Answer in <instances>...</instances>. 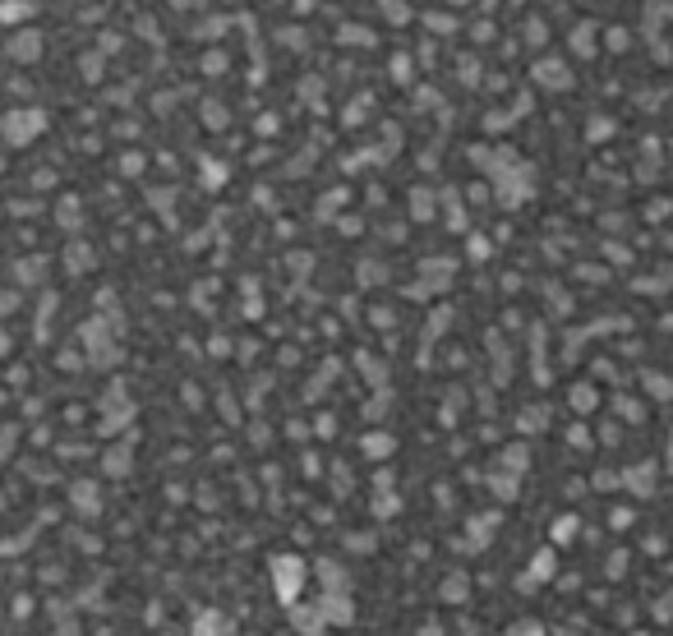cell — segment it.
Here are the masks:
<instances>
[{
  "mask_svg": "<svg viewBox=\"0 0 673 636\" xmlns=\"http://www.w3.org/2000/svg\"><path fill=\"white\" fill-rule=\"evenodd\" d=\"M28 613H32V600H28V595H19V600H14V618H28Z\"/></svg>",
  "mask_w": 673,
  "mask_h": 636,
  "instance_id": "12",
  "label": "cell"
},
{
  "mask_svg": "<svg viewBox=\"0 0 673 636\" xmlns=\"http://www.w3.org/2000/svg\"><path fill=\"white\" fill-rule=\"evenodd\" d=\"M305 581H309L305 558H295V553L273 558V586H277V600H281V604H295L300 591H305Z\"/></svg>",
  "mask_w": 673,
  "mask_h": 636,
  "instance_id": "1",
  "label": "cell"
},
{
  "mask_svg": "<svg viewBox=\"0 0 673 636\" xmlns=\"http://www.w3.org/2000/svg\"><path fill=\"white\" fill-rule=\"evenodd\" d=\"M70 502H74V507H78L83 516H92L97 507H102V502H97V485H88V480H78V485L70 489Z\"/></svg>",
  "mask_w": 673,
  "mask_h": 636,
  "instance_id": "6",
  "label": "cell"
},
{
  "mask_svg": "<svg viewBox=\"0 0 673 636\" xmlns=\"http://www.w3.org/2000/svg\"><path fill=\"white\" fill-rule=\"evenodd\" d=\"M641 636H645V632H641Z\"/></svg>",
  "mask_w": 673,
  "mask_h": 636,
  "instance_id": "15",
  "label": "cell"
},
{
  "mask_svg": "<svg viewBox=\"0 0 673 636\" xmlns=\"http://www.w3.org/2000/svg\"><path fill=\"white\" fill-rule=\"evenodd\" d=\"M346 544H351L355 553H369V549L378 544V540H374V535H346Z\"/></svg>",
  "mask_w": 673,
  "mask_h": 636,
  "instance_id": "10",
  "label": "cell"
},
{
  "mask_svg": "<svg viewBox=\"0 0 673 636\" xmlns=\"http://www.w3.org/2000/svg\"><path fill=\"white\" fill-rule=\"evenodd\" d=\"M314 572H319L323 591H346V586H351V576H346V567H341V562H328V558H319V562H314Z\"/></svg>",
  "mask_w": 673,
  "mask_h": 636,
  "instance_id": "5",
  "label": "cell"
},
{
  "mask_svg": "<svg viewBox=\"0 0 673 636\" xmlns=\"http://www.w3.org/2000/svg\"><path fill=\"white\" fill-rule=\"evenodd\" d=\"M507 636H544V622L526 618V622H517V627H507Z\"/></svg>",
  "mask_w": 673,
  "mask_h": 636,
  "instance_id": "9",
  "label": "cell"
},
{
  "mask_svg": "<svg viewBox=\"0 0 673 636\" xmlns=\"http://www.w3.org/2000/svg\"><path fill=\"white\" fill-rule=\"evenodd\" d=\"M286 608H291V622H295V627H300L305 636H319L323 627H328V622H323V608H319V604H300V600H295V604H286Z\"/></svg>",
  "mask_w": 673,
  "mask_h": 636,
  "instance_id": "3",
  "label": "cell"
},
{
  "mask_svg": "<svg viewBox=\"0 0 673 636\" xmlns=\"http://www.w3.org/2000/svg\"><path fill=\"white\" fill-rule=\"evenodd\" d=\"M162 636H175V632H162Z\"/></svg>",
  "mask_w": 673,
  "mask_h": 636,
  "instance_id": "14",
  "label": "cell"
},
{
  "mask_svg": "<svg viewBox=\"0 0 673 636\" xmlns=\"http://www.w3.org/2000/svg\"><path fill=\"white\" fill-rule=\"evenodd\" d=\"M415 636H447V627H438V622H425V627H420Z\"/></svg>",
  "mask_w": 673,
  "mask_h": 636,
  "instance_id": "13",
  "label": "cell"
},
{
  "mask_svg": "<svg viewBox=\"0 0 673 636\" xmlns=\"http://www.w3.org/2000/svg\"><path fill=\"white\" fill-rule=\"evenodd\" d=\"M102 466H107V475H125V470H129V447H111V452L102 456Z\"/></svg>",
  "mask_w": 673,
  "mask_h": 636,
  "instance_id": "8",
  "label": "cell"
},
{
  "mask_svg": "<svg viewBox=\"0 0 673 636\" xmlns=\"http://www.w3.org/2000/svg\"><path fill=\"white\" fill-rule=\"evenodd\" d=\"M319 608H323V622H336V627H346V622L355 618V608H351V595H346V591H323Z\"/></svg>",
  "mask_w": 673,
  "mask_h": 636,
  "instance_id": "2",
  "label": "cell"
},
{
  "mask_svg": "<svg viewBox=\"0 0 673 636\" xmlns=\"http://www.w3.org/2000/svg\"><path fill=\"white\" fill-rule=\"evenodd\" d=\"M397 507H401V498H392V494H387V498H378V502H374V512H378V516H392V512H397Z\"/></svg>",
  "mask_w": 673,
  "mask_h": 636,
  "instance_id": "11",
  "label": "cell"
},
{
  "mask_svg": "<svg viewBox=\"0 0 673 636\" xmlns=\"http://www.w3.org/2000/svg\"><path fill=\"white\" fill-rule=\"evenodd\" d=\"M392 447H397V443H392V434H365V438H360V452L374 456V461H383Z\"/></svg>",
  "mask_w": 673,
  "mask_h": 636,
  "instance_id": "7",
  "label": "cell"
},
{
  "mask_svg": "<svg viewBox=\"0 0 673 636\" xmlns=\"http://www.w3.org/2000/svg\"><path fill=\"white\" fill-rule=\"evenodd\" d=\"M466 595H471V576L466 572L443 576V586H438V600H443V604H466Z\"/></svg>",
  "mask_w": 673,
  "mask_h": 636,
  "instance_id": "4",
  "label": "cell"
}]
</instances>
